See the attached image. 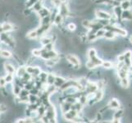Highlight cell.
Here are the masks:
<instances>
[{"mask_svg":"<svg viewBox=\"0 0 132 123\" xmlns=\"http://www.w3.org/2000/svg\"><path fill=\"white\" fill-rule=\"evenodd\" d=\"M87 55H88V58H89V60H90L92 62H94L97 67L102 66V63H103V61L102 60L101 58H99L97 56V52H96V50H95V48H89L88 50Z\"/></svg>","mask_w":132,"mask_h":123,"instance_id":"obj_1","label":"cell"},{"mask_svg":"<svg viewBox=\"0 0 132 123\" xmlns=\"http://www.w3.org/2000/svg\"><path fill=\"white\" fill-rule=\"evenodd\" d=\"M106 30H110L112 31L113 33H115L117 35H120L122 37H126L127 35V31L124 29L121 28L119 26H117L116 25H112V24H109L106 26L103 27Z\"/></svg>","mask_w":132,"mask_h":123,"instance_id":"obj_2","label":"cell"},{"mask_svg":"<svg viewBox=\"0 0 132 123\" xmlns=\"http://www.w3.org/2000/svg\"><path fill=\"white\" fill-rule=\"evenodd\" d=\"M66 60L71 66L73 67L75 69H79L80 67V61L74 54H67L66 56Z\"/></svg>","mask_w":132,"mask_h":123,"instance_id":"obj_3","label":"cell"},{"mask_svg":"<svg viewBox=\"0 0 132 123\" xmlns=\"http://www.w3.org/2000/svg\"><path fill=\"white\" fill-rule=\"evenodd\" d=\"M98 89L96 82H92V81H88V83L85 85V90L86 91L87 94H94Z\"/></svg>","mask_w":132,"mask_h":123,"instance_id":"obj_4","label":"cell"},{"mask_svg":"<svg viewBox=\"0 0 132 123\" xmlns=\"http://www.w3.org/2000/svg\"><path fill=\"white\" fill-rule=\"evenodd\" d=\"M79 115V112L76 111V110H73V109H71L70 111H68L65 113H63V117H64V120H67V121H72L74 120V118L76 117L77 116Z\"/></svg>","mask_w":132,"mask_h":123,"instance_id":"obj_5","label":"cell"},{"mask_svg":"<svg viewBox=\"0 0 132 123\" xmlns=\"http://www.w3.org/2000/svg\"><path fill=\"white\" fill-rule=\"evenodd\" d=\"M57 55H58V54H57V53L55 51V50H51V51H44V52H43V53L41 54L40 58H41L43 60L46 61V60H48V59H51V58H55Z\"/></svg>","mask_w":132,"mask_h":123,"instance_id":"obj_6","label":"cell"},{"mask_svg":"<svg viewBox=\"0 0 132 123\" xmlns=\"http://www.w3.org/2000/svg\"><path fill=\"white\" fill-rule=\"evenodd\" d=\"M58 13H60V14L63 17H67L68 16L70 15V11H69V8H68L67 5L64 3H62L61 4V6L59 7L58 8Z\"/></svg>","mask_w":132,"mask_h":123,"instance_id":"obj_7","label":"cell"},{"mask_svg":"<svg viewBox=\"0 0 132 123\" xmlns=\"http://www.w3.org/2000/svg\"><path fill=\"white\" fill-rule=\"evenodd\" d=\"M3 68H4V71H6V73H11V74H14V75L16 74V67L11 62H7L4 63Z\"/></svg>","mask_w":132,"mask_h":123,"instance_id":"obj_8","label":"cell"},{"mask_svg":"<svg viewBox=\"0 0 132 123\" xmlns=\"http://www.w3.org/2000/svg\"><path fill=\"white\" fill-rule=\"evenodd\" d=\"M95 16H96L98 19H110L112 17V15L109 12L103 10L95 11Z\"/></svg>","mask_w":132,"mask_h":123,"instance_id":"obj_9","label":"cell"},{"mask_svg":"<svg viewBox=\"0 0 132 123\" xmlns=\"http://www.w3.org/2000/svg\"><path fill=\"white\" fill-rule=\"evenodd\" d=\"M108 107L111 109H115V110H117V109L121 108V104L117 99H111L108 103Z\"/></svg>","mask_w":132,"mask_h":123,"instance_id":"obj_10","label":"cell"},{"mask_svg":"<svg viewBox=\"0 0 132 123\" xmlns=\"http://www.w3.org/2000/svg\"><path fill=\"white\" fill-rule=\"evenodd\" d=\"M121 20L127 21H132V11H130V9H128V10H123L121 15Z\"/></svg>","mask_w":132,"mask_h":123,"instance_id":"obj_11","label":"cell"},{"mask_svg":"<svg viewBox=\"0 0 132 123\" xmlns=\"http://www.w3.org/2000/svg\"><path fill=\"white\" fill-rule=\"evenodd\" d=\"M2 30L3 32L10 33L11 31L14 30V26L10 22H4V23L2 24Z\"/></svg>","mask_w":132,"mask_h":123,"instance_id":"obj_12","label":"cell"},{"mask_svg":"<svg viewBox=\"0 0 132 123\" xmlns=\"http://www.w3.org/2000/svg\"><path fill=\"white\" fill-rule=\"evenodd\" d=\"M71 106L72 104H71L70 103L67 102L66 100L64 101H62L60 104V108H61V110H62V113H65L68 111H70L71 109Z\"/></svg>","mask_w":132,"mask_h":123,"instance_id":"obj_13","label":"cell"},{"mask_svg":"<svg viewBox=\"0 0 132 123\" xmlns=\"http://www.w3.org/2000/svg\"><path fill=\"white\" fill-rule=\"evenodd\" d=\"M122 12H123V9L121 7V6H117L113 7V15H114L118 20H121V15H122Z\"/></svg>","mask_w":132,"mask_h":123,"instance_id":"obj_14","label":"cell"},{"mask_svg":"<svg viewBox=\"0 0 132 123\" xmlns=\"http://www.w3.org/2000/svg\"><path fill=\"white\" fill-rule=\"evenodd\" d=\"M26 73V67L25 66H19L16 68L15 75H16V76L19 77V78H21Z\"/></svg>","mask_w":132,"mask_h":123,"instance_id":"obj_15","label":"cell"},{"mask_svg":"<svg viewBox=\"0 0 132 123\" xmlns=\"http://www.w3.org/2000/svg\"><path fill=\"white\" fill-rule=\"evenodd\" d=\"M37 14L39 15V18H43L44 17H47V16H49L51 14V12L50 10L48 8V7H43L41 9H40V11H39L37 12Z\"/></svg>","mask_w":132,"mask_h":123,"instance_id":"obj_16","label":"cell"},{"mask_svg":"<svg viewBox=\"0 0 132 123\" xmlns=\"http://www.w3.org/2000/svg\"><path fill=\"white\" fill-rule=\"evenodd\" d=\"M120 85L121 88L123 89H128L130 86V80L129 77H126V78L120 79Z\"/></svg>","mask_w":132,"mask_h":123,"instance_id":"obj_17","label":"cell"},{"mask_svg":"<svg viewBox=\"0 0 132 123\" xmlns=\"http://www.w3.org/2000/svg\"><path fill=\"white\" fill-rule=\"evenodd\" d=\"M13 54L7 49H0V57L3 58H11Z\"/></svg>","mask_w":132,"mask_h":123,"instance_id":"obj_18","label":"cell"},{"mask_svg":"<svg viewBox=\"0 0 132 123\" xmlns=\"http://www.w3.org/2000/svg\"><path fill=\"white\" fill-rule=\"evenodd\" d=\"M65 82H66V80L63 78L62 76H56V79H55V82H54V85H55L57 88H60L61 86L65 83Z\"/></svg>","mask_w":132,"mask_h":123,"instance_id":"obj_19","label":"cell"},{"mask_svg":"<svg viewBox=\"0 0 132 123\" xmlns=\"http://www.w3.org/2000/svg\"><path fill=\"white\" fill-rule=\"evenodd\" d=\"M26 37H27V39H35L39 38L38 33H37V30H32L29 31V32L27 33V35H26Z\"/></svg>","mask_w":132,"mask_h":123,"instance_id":"obj_20","label":"cell"},{"mask_svg":"<svg viewBox=\"0 0 132 123\" xmlns=\"http://www.w3.org/2000/svg\"><path fill=\"white\" fill-rule=\"evenodd\" d=\"M120 6L123 10H128L131 8V1L130 0H124L121 3Z\"/></svg>","mask_w":132,"mask_h":123,"instance_id":"obj_21","label":"cell"},{"mask_svg":"<svg viewBox=\"0 0 132 123\" xmlns=\"http://www.w3.org/2000/svg\"><path fill=\"white\" fill-rule=\"evenodd\" d=\"M43 7H44L43 6V1H42V0H39V1L36 3L32 7H31V9H32L33 12L37 13L39 11H40V9H41Z\"/></svg>","mask_w":132,"mask_h":123,"instance_id":"obj_22","label":"cell"},{"mask_svg":"<svg viewBox=\"0 0 132 123\" xmlns=\"http://www.w3.org/2000/svg\"><path fill=\"white\" fill-rule=\"evenodd\" d=\"M55 79H56L55 74L54 73H48V76H47V81H46L47 85H54Z\"/></svg>","mask_w":132,"mask_h":123,"instance_id":"obj_23","label":"cell"},{"mask_svg":"<svg viewBox=\"0 0 132 123\" xmlns=\"http://www.w3.org/2000/svg\"><path fill=\"white\" fill-rule=\"evenodd\" d=\"M53 42V39L51 37H48V36H42L41 39H40V44H41L43 46L46 45L49 43Z\"/></svg>","mask_w":132,"mask_h":123,"instance_id":"obj_24","label":"cell"},{"mask_svg":"<svg viewBox=\"0 0 132 123\" xmlns=\"http://www.w3.org/2000/svg\"><path fill=\"white\" fill-rule=\"evenodd\" d=\"M124 116V110L121 108L117 109L116 112L113 113L112 118H117V119H121V117Z\"/></svg>","mask_w":132,"mask_h":123,"instance_id":"obj_25","label":"cell"},{"mask_svg":"<svg viewBox=\"0 0 132 123\" xmlns=\"http://www.w3.org/2000/svg\"><path fill=\"white\" fill-rule=\"evenodd\" d=\"M21 87L20 85H15V84H13L12 83V94L14 96H18L21 92Z\"/></svg>","mask_w":132,"mask_h":123,"instance_id":"obj_26","label":"cell"},{"mask_svg":"<svg viewBox=\"0 0 132 123\" xmlns=\"http://www.w3.org/2000/svg\"><path fill=\"white\" fill-rule=\"evenodd\" d=\"M63 19H64V17H63L60 13H58V14L56 16L55 19H54V21H53V23L56 26H61L63 22Z\"/></svg>","mask_w":132,"mask_h":123,"instance_id":"obj_27","label":"cell"},{"mask_svg":"<svg viewBox=\"0 0 132 123\" xmlns=\"http://www.w3.org/2000/svg\"><path fill=\"white\" fill-rule=\"evenodd\" d=\"M116 34L113 33L112 31L110 30H106L105 34H104V38L108 40H111V39H114L116 38Z\"/></svg>","mask_w":132,"mask_h":123,"instance_id":"obj_28","label":"cell"},{"mask_svg":"<svg viewBox=\"0 0 132 123\" xmlns=\"http://www.w3.org/2000/svg\"><path fill=\"white\" fill-rule=\"evenodd\" d=\"M43 52H44V49L43 48H35L32 50L31 53H32V55L34 57H40L41 56V54L43 53Z\"/></svg>","mask_w":132,"mask_h":123,"instance_id":"obj_29","label":"cell"},{"mask_svg":"<svg viewBox=\"0 0 132 123\" xmlns=\"http://www.w3.org/2000/svg\"><path fill=\"white\" fill-rule=\"evenodd\" d=\"M5 78V80L7 82V84H12L14 81V78H15V75L14 74H11V73H7L4 76Z\"/></svg>","mask_w":132,"mask_h":123,"instance_id":"obj_30","label":"cell"},{"mask_svg":"<svg viewBox=\"0 0 132 123\" xmlns=\"http://www.w3.org/2000/svg\"><path fill=\"white\" fill-rule=\"evenodd\" d=\"M51 23H52V21H51V18H50V15L44 17L43 18H40L39 25H49Z\"/></svg>","mask_w":132,"mask_h":123,"instance_id":"obj_31","label":"cell"},{"mask_svg":"<svg viewBox=\"0 0 132 123\" xmlns=\"http://www.w3.org/2000/svg\"><path fill=\"white\" fill-rule=\"evenodd\" d=\"M83 105L81 104L79 101H77L76 103H75L74 104H72V106H71V109H73V110H76L78 112H81V110L83 109Z\"/></svg>","mask_w":132,"mask_h":123,"instance_id":"obj_32","label":"cell"},{"mask_svg":"<svg viewBox=\"0 0 132 123\" xmlns=\"http://www.w3.org/2000/svg\"><path fill=\"white\" fill-rule=\"evenodd\" d=\"M39 97L37 94H30L29 95V103H36L39 100Z\"/></svg>","mask_w":132,"mask_h":123,"instance_id":"obj_33","label":"cell"},{"mask_svg":"<svg viewBox=\"0 0 132 123\" xmlns=\"http://www.w3.org/2000/svg\"><path fill=\"white\" fill-rule=\"evenodd\" d=\"M48 74L47 72H45V71H41V73L39 74V76H38L39 77V79L41 80L44 84H47L46 83V81H47V76H48Z\"/></svg>","mask_w":132,"mask_h":123,"instance_id":"obj_34","label":"cell"},{"mask_svg":"<svg viewBox=\"0 0 132 123\" xmlns=\"http://www.w3.org/2000/svg\"><path fill=\"white\" fill-rule=\"evenodd\" d=\"M96 84H97V86H98V89L103 90V89H105V87H106V80H98L96 82Z\"/></svg>","mask_w":132,"mask_h":123,"instance_id":"obj_35","label":"cell"},{"mask_svg":"<svg viewBox=\"0 0 132 123\" xmlns=\"http://www.w3.org/2000/svg\"><path fill=\"white\" fill-rule=\"evenodd\" d=\"M65 100L67 102L70 103L71 104H74L75 103H76L78 101V99H77L76 97H74L73 95H68V96L65 99Z\"/></svg>","mask_w":132,"mask_h":123,"instance_id":"obj_36","label":"cell"},{"mask_svg":"<svg viewBox=\"0 0 132 123\" xmlns=\"http://www.w3.org/2000/svg\"><path fill=\"white\" fill-rule=\"evenodd\" d=\"M102 67L105 69H111L113 67V63L110 61H103L102 63Z\"/></svg>","mask_w":132,"mask_h":123,"instance_id":"obj_37","label":"cell"},{"mask_svg":"<svg viewBox=\"0 0 132 123\" xmlns=\"http://www.w3.org/2000/svg\"><path fill=\"white\" fill-rule=\"evenodd\" d=\"M78 101H79L81 104H82L83 106H85V104L89 102V100H88V98H87V96H86V95L82 94V95H81V96L78 99Z\"/></svg>","mask_w":132,"mask_h":123,"instance_id":"obj_38","label":"cell"},{"mask_svg":"<svg viewBox=\"0 0 132 123\" xmlns=\"http://www.w3.org/2000/svg\"><path fill=\"white\" fill-rule=\"evenodd\" d=\"M91 24H92V21H89V20H83L82 21H81V25H82V26L87 30H89Z\"/></svg>","mask_w":132,"mask_h":123,"instance_id":"obj_39","label":"cell"},{"mask_svg":"<svg viewBox=\"0 0 132 123\" xmlns=\"http://www.w3.org/2000/svg\"><path fill=\"white\" fill-rule=\"evenodd\" d=\"M29 95H30V90L26 89L25 88H22L18 96L19 97H27V96H29Z\"/></svg>","mask_w":132,"mask_h":123,"instance_id":"obj_40","label":"cell"},{"mask_svg":"<svg viewBox=\"0 0 132 123\" xmlns=\"http://www.w3.org/2000/svg\"><path fill=\"white\" fill-rule=\"evenodd\" d=\"M39 0H27V1L26 2V8H31Z\"/></svg>","mask_w":132,"mask_h":123,"instance_id":"obj_41","label":"cell"},{"mask_svg":"<svg viewBox=\"0 0 132 123\" xmlns=\"http://www.w3.org/2000/svg\"><path fill=\"white\" fill-rule=\"evenodd\" d=\"M43 48L44 49V51H51V50H54V44L52 43H49L46 45L43 46Z\"/></svg>","mask_w":132,"mask_h":123,"instance_id":"obj_42","label":"cell"},{"mask_svg":"<svg viewBox=\"0 0 132 123\" xmlns=\"http://www.w3.org/2000/svg\"><path fill=\"white\" fill-rule=\"evenodd\" d=\"M85 67L87 68V69H89V70H92V69H94V68H96L97 66L94 64V62H92L90 60H89L87 62L85 63Z\"/></svg>","mask_w":132,"mask_h":123,"instance_id":"obj_43","label":"cell"},{"mask_svg":"<svg viewBox=\"0 0 132 123\" xmlns=\"http://www.w3.org/2000/svg\"><path fill=\"white\" fill-rule=\"evenodd\" d=\"M105 32H106V30L104 29V28H102V29L98 30L96 32V35H97L98 39L104 37V34H105Z\"/></svg>","mask_w":132,"mask_h":123,"instance_id":"obj_44","label":"cell"},{"mask_svg":"<svg viewBox=\"0 0 132 123\" xmlns=\"http://www.w3.org/2000/svg\"><path fill=\"white\" fill-rule=\"evenodd\" d=\"M97 19H98V18H97ZM98 21L103 27L110 24V21H109V19H98Z\"/></svg>","mask_w":132,"mask_h":123,"instance_id":"obj_45","label":"cell"},{"mask_svg":"<svg viewBox=\"0 0 132 123\" xmlns=\"http://www.w3.org/2000/svg\"><path fill=\"white\" fill-rule=\"evenodd\" d=\"M27 108H30L31 111H37L39 105L37 103H29L28 105H27Z\"/></svg>","mask_w":132,"mask_h":123,"instance_id":"obj_46","label":"cell"},{"mask_svg":"<svg viewBox=\"0 0 132 123\" xmlns=\"http://www.w3.org/2000/svg\"><path fill=\"white\" fill-rule=\"evenodd\" d=\"M26 72H28L29 74L32 75V74H33V72H34L35 67L32 66V65H28V66H26Z\"/></svg>","mask_w":132,"mask_h":123,"instance_id":"obj_47","label":"cell"},{"mask_svg":"<svg viewBox=\"0 0 132 123\" xmlns=\"http://www.w3.org/2000/svg\"><path fill=\"white\" fill-rule=\"evenodd\" d=\"M67 30L70 31H75L76 30V26L74 23H69L67 25Z\"/></svg>","mask_w":132,"mask_h":123,"instance_id":"obj_48","label":"cell"},{"mask_svg":"<svg viewBox=\"0 0 132 123\" xmlns=\"http://www.w3.org/2000/svg\"><path fill=\"white\" fill-rule=\"evenodd\" d=\"M7 85V82L5 80V78L0 76V88L1 87H5Z\"/></svg>","mask_w":132,"mask_h":123,"instance_id":"obj_49","label":"cell"},{"mask_svg":"<svg viewBox=\"0 0 132 123\" xmlns=\"http://www.w3.org/2000/svg\"><path fill=\"white\" fill-rule=\"evenodd\" d=\"M124 56L125 58H132V52L130 50H127L124 53Z\"/></svg>","mask_w":132,"mask_h":123,"instance_id":"obj_50","label":"cell"},{"mask_svg":"<svg viewBox=\"0 0 132 123\" xmlns=\"http://www.w3.org/2000/svg\"><path fill=\"white\" fill-rule=\"evenodd\" d=\"M125 60V56H124V53L123 54H119L117 56V62H124Z\"/></svg>","mask_w":132,"mask_h":123,"instance_id":"obj_51","label":"cell"},{"mask_svg":"<svg viewBox=\"0 0 132 123\" xmlns=\"http://www.w3.org/2000/svg\"><path fill=\"white\" fill-rule=\"evenodd\" d=\"M130 43L132 44V35H131L130 37Z\"/></svg>","mask_w":132,"mask_h":123,"instance_id":"obj_52","label":"cell"},{"mask_svg":"<svg viewBox=\"0 0 132 123\" xmlns=\"http://www.w3.org/2000/svg\"><path fill=\"white\" fill-rule=\"evenodd\" d=\"M60 1H61V2H62V3H64V2L66 1V0H60Z\"/></svg>","mask_w":132,"mask_h":123,"instance_id":"obj_53","label":"cell"},{"mask_svg":"<svg viewBox=\"0 0 132 123\" xmlns=\"http://www.w3.org/2000/svg\"><path fill=\"white\" fill-rule=\"evenodd\" d=\"M131 1H132V0H131Z\"/></svg>","mask_w":132,"mask_h":123,"instance_id":"obj_54","label":"cell"}]
</instances>
